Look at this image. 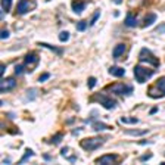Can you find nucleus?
Returning <instances> with one entry per match:
<instances>
[{
  "instance_id": "nucleus-2",
  "label": "nucleus",
  "mask_w": 165,
  "mask_h": 165,
  "mask_svg": "<svg viewBox=\"0 0 165 165\" xmlns=\"http://www.w3.org/2000/svg\"><path fill=\"white\" fill-rule=\"evenodd\" d=\"M153 74H155V69H147L142 65L134 66V77H136V81H139V83H146Z\"/></svg>"
},
{
  "instance_id": "nucleus-25",
  "label": "nucleus",
  "mask_w": 165,
  "mask_h": 165,
  "mask_svg": "<svg viewBox=\"0 0 165 165\" xmlns=\"http://www.w3.org/2000/svg\"><path fill=\"white\" fill-rule=\"evenodd\" d=\"M49 77H50V74H49V72L41 74V75H40V77H39V81H40V83H44V81H46V80L49 78Z\"/></svg>"
},
{
  "instance_id": "nucleus-31",
  "label": "nucleus",
  "mask_w": 165,
  "mask_h": 165,
  "mask_svg": "<svg viewBox=\"0 0 165 165\" xmlns=\"http://www.w3.org/2000/svg\"><path fill=\"white\" fill-rule=\"evenodd\" d=\"M7 37H9V31H7V30H3V31H2V39L5 40V39H7Z\"/></svg>"
},
{
  "instance_id": "nucleus-26",
  "label": "nucleus",
  "mask_w": 165,
  "mask_h": 165,
  "mask_svg": "<svg viewBox=\"0 0 165 165\" xmlns=\"http://www.w3.org/2000/svg\"><path fill=\"white\" fill-rule=\"evenodd\" d=\"M22 72H24V65H16L15 66V74H16V75H21Z\"/></svg>"
},
{
  "instance_id": "nucleus-8",
  "label": "nucleus",
  "mask_w": 165,
  "mask_h": 165,
  "mask_svg": "<svg viewBox=\"0 0 165 165\" xmlns=\"http://www.w3.org/2000/svg\"><path fill=\"white\" fill-rule=\"evenodd\" d=\"M118 159L117 155H103V156H100V158L96 159V164H113L115 161Z\"/></svg>"
},
{
  "instance_id": "nucleus-33",
  "label": "nucleus",
  "mask_w": 165,
  "mask_h": 165,
  "mask_svg": "<svg viewBox=\"0 0 165 165\" xmlns=\"http://www.w3.org/2000/svg\"><path fill=\"white\" fill-rule=\"evenodd\" d=\"M151 156H152V155H151V153H147V155H145V156H142V158H140V161H142V162H145V161H147Z\"/></svg>"
},
{
  "instance_id": "nucleus-4",
  "label": "nucleus",
  "mask_w": 165,
  "mask_h": 165,
  "mask_svg": "<svg viewBox=\"0 0 165 165\" xmlns=\"http://www.w3.org/2000/svg\"><path fill=\"white\" fill-rule=\"evenodd\" d=\"M139 59L142 60V62H147V64H151V65H153V66H159L158 58H156L149 49H146V47H143V49L140 50V58Z\"/></svg>"
},
{
  "instance_id": "nucleus-23",
  "label": "nucleus",
  "mask_w": 165,
  "mask_h": 165,
  "mask_svg": "<svg viewBox=\"0 0 165 165\" xmlns=\"http://www.w3.org/2000/svg\"><path fill=\"white\" fill-rule=\"evenodd\" d=\"M147 133V130H142V131H130V130H127L126 134H131V136H142V134H146Z\"/></svg>"
},
{
  "instance_id": "nucleus-24",
  "label": "nucleus",
  "mask_w": 165,
  "mask_h": 165,
  "mask_svg": "<svg viewBox=\"0 0 165 165\" xmlns=\"http://www.w3.org/2000/svg\"><path fill=\"white\" fill-rule=\"evenodd\" d=\"M99 16H100V12H99V10H96V13L93 15L92 21H90V25H94V24H96V21L99 19Z\"/></svg>"
},
{
  "instance_id": "nucleus-22",
  "label": "nucleus",
  "mask_w": 165,
  "mask_h": 165,
  "mask_svg": "<svg viewBox=\"0 0 165 165\" xmlns=\"http://www.w3.org/2000/svg\"><path fill=\"white\" fill-rule=\"evenodd\" d=\"M39 46H43V47H47V49H52L53 52H56V53H62V49H56V47H53L52 44H46V43H40Z\"/></svg>"
},
{
  "instance_id": "nucleus-20",
  "label": "nucleus",
  "mask_w": 165,
  "mask_h": 165,
  "mask_svg": "<svg viewBox=\"0 0 165 165\" xmlns=\"http://www.w3.org/2000/svg\"><path fill=\"white\" fill-rule=\"evenodd\" d=\"M86 28H87L86 21H78V22H77V30H78V31H86Z\"/></svg>"
},
{
  "instance_id": "nucleus-36",
  "label": "nucleus",
  "mask_w": 165,
  "mask_h": 165,
  "mask_svg": "<svg viewBox=\"0 0 165 165\" xmlns=\"http://www.w3.org/2000/svg\"><path fill=\"white\" fill-rule=\"evenodd\" d=\"M155 112H158V108H152L151 109V113H155Z\"/></svg>"
},
{
  "instance_id": "nucleus-11",
  "label": "nucleus",
  "mask_w": 165,
  "mask_h": 165,
  "mask_svg": "<svg viewBox=\"0 0 165 165\" xmlns=\"http://www.w3.org/2000/svg\"><path fill=\"white\" fill-rule=\"evenodd\" d=\"M124 24H126V27H131V28H134V27L137 25V19H136V15L134 13H128L127 15V18H126V21H124Z\"/></svg>"
},
{
  "instance_id": "nucleus-34",
  "label": "nucleus",
  "mask_w": 165,
  "mask_h": 165,
  "mask_svg": "<svg viewBox=\"0 0 165 165\" xmlns=\"http://www.w3.org/2000/svg\"><path fill=\"white\" fill-rule=\"evenodd\" d=\"M5 71H6V65H2V66H0V74L3 75V74H5Z\"/></svg>"
},
{
  "instance_id": "nucleus-19",
  "label": "nucleus",
  "mask_w": 165,
  "mask_h": 165,
  "mask_svg": "<svg viewBox=\"0 0 165 165\" xmlns=\"http://www.w3.org/2000/svg\"><path fill=\"white\" fill-rule=\"evenodd\" d=\"M62 137H64V134H62V133H58L56 136H53L52 139H50V143H53V145H58L60 140H62Z\"/></svg>"
},
{
  "instance_id": "nucleus-35",
  "label": "nucleus",
  "mask_w": 165,
  "mask_h": 165,
  "mask_svg": "<svg viewBox=\"0 0 165 165\" xmlns=\"http://www.w3.org/2000/svg\"><path fill=\"white\" fill-rule=\"evenodd\" d=\"M43 158H44V161H52V158L49 155H43Z\"/></svg>"
},
{
  "instance_id": "nucleus-9",
  "label": "nucleus",
  "mask_w": 165,
  "mask_h": 165,
  "mask_svg": "<svg viewBox=\"0 0 165 165\" xmlns=\"http://www.w3.org/2000/svg\"><path fill=\"white\" fill-rule=\"evenodd\" d=\"M153 90H158V92H159V97L165 96V77H161V78L155 83Z\"/></svg>"
},
{
  "instance_id": "nucleus-14",
  "label": "nucleus",
  "mask_w": 165,
  "mask_h": 165,
  "mask_svg": "<svg viewBox=\"0 0 165 165\" xmlns=\"http://www.w3.org/2000/svg\"><path fill=\"white\" fill-rule=\"evenodd\" d=\"M24 62L25 65H31V64H37L39 62V56L35 53H28L25 58H24Z\"/></svg>"
},
{
  "instance_id": "nucleus-21",
  "label": "nucleus",
  "mask_w": 165,
  "mask_h": 165,
  "mask_svg": "<svg viewBox=\"0 0 165 165\" xmlns=\"http://www.w3.org/2000/svg\"><path fill=\"white\" fill-rule=\"evenodd\" d=\"M59 40L62 41V43L68 41V40H69V33H68V31H62V33L59 34Z\"/></svg>"
},
{
  "instance_id": "nucleus-16",
  "label": "nucleus",
  "mask_w": 165,
  "mask_h": 165,
  "mask_svg": "<svg viewBox=\"0 0 165 165\" xmlns=\"http://www.w3.org/2000/svg\"><path fill=\"white\" fill-rule=\"evenodd\" d=\"M33 155H34V152L31 151V149H25V153L22 155V158L19 159V162H18V164H24V162H27V161L31 158Z\"/></svg>"
},
{
  "instance_id": "nucleus-29",
  "label": "nucleus",
  "mask_w": 165,
  "mask_h": 165,
  "mask_svg": "<svg viewBox=\"0 0 165 165\" xmlns=\"http://www.w3.org/2000/svg\"><path fill=\"white\" fill-rule=\"evenodd\" d=\"M35 93H37V90H35V89H30V90H28V100L34 99V96H35Z\"/></svg>"
},
{
  "instance_id": "nucleus-7",
  "label": "nucleus",
  "mask_w": 165,
  "mask_h": 165,
  "mask_svg": "<svg viewBox=\"0 0 165 165\" xmlns=\"http://www.w3.org/2000/svg\"><path fill=\"white\" fill-rule=\"evenodd\" d=\"M16 86V81L13 80V77H10V78H6L2 81V86H0V89H2V92H9V90H12L13 87Z\"/></svg>"
},
{
  "instance_id": "nucleus-1",
  "label": "nucleus",
  "mask_w": 165,
  "mask_h": 165,
  "mask_svg": "<svg viewBox=\"0 0 165 165\" xmlns=\"http://www.w3.org/2000/svg\"><path fill=\"white\" fill-rule=\"evenodd\" d=\"M105 143V139L103 137H96V139H93V137H89V139H84L80 142V146L84 149V151H89V152H92V151H96V149H99L100 146Z\"/></svg>"
},
{
  "instance_id": "nucleus-10",
  "label": "nucleus",
  "mask_w": 165,
  "mask_h": 165,
  "mask_svg": "<svg viewBox=\"0 0 165 165\" xmlns=\"http://www.w3.org/2000/svg\"><path fill=\"white\" fill-rule=\"evenodd\" d=\"M109 74L119 78V77H124V75H126V69L121 68V66H111V68H109Z\"/></svg>"
},
{
  "instance_id": "nucleus-37",
  "label": "nucleus",
  "mask_w": 165,
  "mask_h": 165,
  "mask_svg": "<svg viewBox=\"0 0 165 165\" xmlns=\"http://www.w3.org/2000/svg\"><path fill=\"white\" fill-rule=\"evenodd\" d=\"M122 0H113V3H121Z\"/></svg>"
},
{
  "instance_id": "nucleus-13",
  "label": "nucleus",
  "mask_w": 165,
  "mask_h": 165,
  "mask_svg": "<svg viewBox=\"0 0 165 165\" xmlns=\"http://www.w3.org/2000/svg\"><path fill=\"white\" fill-rule=\"evenodd\" d=\"M72 10L75 13H81L84 9H86V3L84 2H78V0H75V2H72Z\"/></svg>"
},
{
  "instance_id": "nucleus-32",
  "label": "nucleus",
  "mask_w": 165,
  "mask_h": 165,
  "mask_svg": "<svg viewBox=\"0 0 165 165\" xmlns=\"http://www.w3.org/2000/svg\"><path fill=\"white\" fill-rule=\"evenodd\" d=\"M68 152H69V149H68V147H64V149H62V156H65V158H68Z\"/></svg>"
},
{
  "instance_id": "nucleus-12",
  "label": "nucleus",
  "mask_w": 165,
  "mask_h": 165,
  "mask_svg": "<svg viewBox=\"0 0 165 165\" xmlns=\"http://www.w3.org/2000/svg\"><path fill=\"white\" fill-rule=\"evenodd\" d=\"M124 52H126V44H124V43H119V44L115 46L112 55H113V58H115V59H118L121 55H124Z\"/></svg>"
},
{
  "instance_id": "nucleus-3",
  "label": "nucleus",
  "mask_w": 165,
  "mask_h": 165,
  "mask_svg": "<svg viewBox=\"0 0 165 165\" xmlns=\"http://www.w3.org/2000/svg\"><path fill=\"white\" fill-rule=\"evenodd\" d=\"M106 90L108 92H112L115 93V94H131L133 93V86H130V84H119V83H117V84H112V86L106 87Z\"/></svg>"
},
{
  "instance_id": "nucleus-30",
  "label": "nucleus",
  "mask_w": 165,
  "mask_h": 165,
  "mask_svg": "<svg viewBox=\"0 0 165 165\" xmlns=\"http://www.w3.org/2000/svg\"><path fill=\"white\" fill-rule=\"evenodd\" d=\"M87 84H89V89H93V87L96 86V78L90 77V78H89V83H87Z\"/></svg>"
},
{
  "instance_id": "nucleus-6",
  "label": "nucleus",
  "mask_w": 165,
  "mask_h": 165,
  "mask_svg": "<svg viewBox=\"0 0 165 165\" xmlns=\"http://www.w3.org/2000/svg\"><path fill=\"white\" fill-rule=\"evenodd\" d=\"M35 6V2H28V0H19L18 6H16V13L18 15H24L27 13L31 7Z\"/></svg>"
},
{
  "instance_id": "nucleus-27",
  "label": "nucleus",
  "mask_w": 165,
  "mask_h": 165,
  "mask_svg": "<svg viewBox=\"0 0 165 165\" xmlns=\"http://www.w3.org/2000/svg\"><path fill=\"white\" fill-rule=\"evenodd\" d=\"M121 121L122 122H131V124H137L139 122V119H136V118H121Z\"/></svg>"
},
{
  "instance_id": "nucleus-15",
  "label": "nucleus",
  "mask_w": 165,
  "mask_h": 165,
  "mask_svg": "<svg viewBox=\"0 0 165 165\" xmlns=\"http://www.w3.org/2000/svg\"><path fill=\"white\" fill-rule=\"evenodd\" d=\"M155 21H156V15H155V13H149V15H147V16L145 18V24H143V27L152 25Z\"/></svg>"
},
{
  "instance_id": "nucleus-5",
  "label": "nucleus",
  "mask_w": 165,
  "mask_h": 165,
  "mask_svg": "<svg viewBox=\"0 0 165 165\" xmlns=\"http://www.w3.org/2000/svg\"><path fill=\"white\" fill-rule=\"evenodd\" d=\"M93 99L96 100V102H99L100 105L103 106V108H106V109H113V108H115V105H117V100L109 99V97H105V94H103V93L96 94Z\"/></svg>"
},
{
  "instance_id": "nucleus-18",
  "label": "nucleus",
  "mask_w": 165,
  "mask_h": 165,
  "mask_svg": "<svg viewBox=\"0 0 165 165\" xmlns=\"http://www.w3.org/2000/svg\"><path fill=\"white\" fill-rule=\"evenodd\" d=\"M10 5H12V0H2V7H3L5 12L10 10Z\"/></svg>"
},
{
  "instance_id": "nucleus-17",
  "label": "nucleus",
  "mask_w": 165,
  "mask_h": 165,
  "mask_svg": "<svg viewBox=\"0 0 165 165\" xmlns=\"http://www.w3.org/2000/svg\"><path fill=\"white\" fill-rule=\"evenodd\" d=\"M106 128H109V126H106L103 122H99V121L93 122V130L94 131H102V130H106Z\"/></svg>"
},
{
  "instance_id": "nucleus-28",
  "label": "nucleus",
  "mask_w": 165,
  "mask_h": 165,
  "mask_svg": "<svg viewBox=\"0 0 165 165\" xmlns=\"http://www.w3.org/2000/svg\"><path fill=\"white\" fill-rule=\"evenodd\" d=\"M155 33H156V34H162V33H165V24H162V25L156 27V28H155Z\"/></svg>"
}]
</instances>
